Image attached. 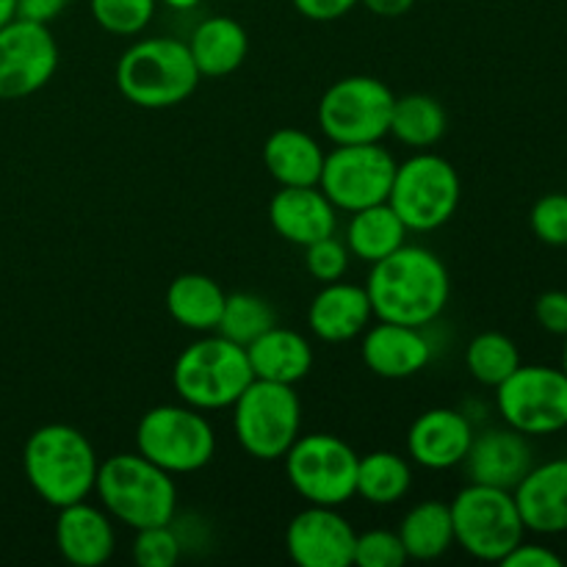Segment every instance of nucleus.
<instances>
[{
    "label": "nucleus",
    "mask_w": 567,
    "mask_h": 567,
    "mask_svg": "<svg viewBox=\"0 0 567 567\" xmlns=\"http://www.w3.org/2000/svg\"><path fill=\"white\" fill-rule=\"evenodd\" d=\"M55 70L59 42L44 22L14 17L0 28V100L31 97Z\"/></svg>",
    "instance_id": "nucleus-14"
},
{
    "label": "nucleus",
    "mask_w": 567,
    "mask_h": 567,
    "mask_svg": "<svg viewBox=\"0 0 567 567\" xmlns=\"http://www.w3.org/2000/svg\"><path fill=\"white\" fill-rule=\"evenodd\" d=\"M532 233L548 247H567V194H546L529 214Z\"/></svg>",
    "instance_id": "nucleus-37"
},
{
    "label": "nucleus",
    "mask_w": 567,
    "mask_h": 567,
    "mask_svg": "<svg viewBox=\"0 0 567 567\" xmlns=\"http://www.w3.org/2000/svg\"><path fill=\"white\" fill-rule=\"evenodd\" d=\"M498 565L504 567H563V557L548 546L520 540Z\"/></svg>",
    "instance_id": "nucleus-39"
},
{
    "label": "nucleus",
    "mask_w": 567,
    "mask_h": 567,
    "mask_svg": "<svg viewBox=\"0 0 567 567\" xmlns=\"http://www.w3.org/2000/svg\"><path fill=\"white\" fill-rule=\"evenodd\" d=\"M158 3H164L166 9H172V11H192V9H197L203 0H158Z\"/></svg>",
    "instance_id": "nucleus-43"
},
{
    "label": "nucleus",
    "mask_w": 567,
    "mask_h": 567,
    "mask_svg": "<svg viewBox=\"0 0 567 567\" xmlns=\"http://www.w3.org/2000/svg\"><path fill=\"white\" fill-rule=\"evenodd\" d=\"M410 487H413V465L402 454L380 449L358 460L354 496H360L371 507H391L402 502Z\"/></svg>",
    "instance_id": "nucleus-30"
},
{
    "label": "nucleus",
    "mask_w": 567,
    "mask_h": 567,
    "mask_svg": "<svg viewBox=\"0 0 567 567\" xmlns=\"http://www.w3.org/2000/svg\"><path fill=\"white\" fill-rule=\"evenodd\" d=\"M360 6H365L371 14L393 20V17L408 14V11L415 6V0H360Z\"/></svg>",
    "instance_id": "nucleus-42"
},
{
    "label": "nucleus",
    "mask_w": 567,
    "mask_h": 567,
    "mask_svg": "<svg viewBox=\"0 0 567 567\" xmlns=\"http://www.w3.org/2000/svg\"><path fill=\"white\" fill-rule=\"evenodd\" d=\"M136 452L172 476L197 474L216 457V432L192 404H158L138 419Z\"/></svg>",
    "instance_id": "nucleus-7"
},
{
    "label": "nucleus",
    "mask_w": 567,
    "mask_h": 567,
    "mask_svg": "<svg viewBox=\"0 0 567 567\" xmlns=\"http://www.w3.org/2000/svg\"><path fill=\"white\" fill-rule=\"evenodd\" d=\"M463 183L454 164L432 150H419L396 166L388 203L410 233L441 230L460 208Z\"/></svg>",
    "instance_id": "nucleus-8"
},
{
    "label": "nucleus",
    "mask_w": 567,
    "mask_h": 567,
    "mask_svg": "<svg viewBox=\"0 0 567 567\" xmlns=\"http://www.w3.org/2000/svg\"><path fill=\"white\" fill-rule=\"evenodd\" d=\"M230 410L238 446L260 463L282 460L302 435V402L293 385L252 380Z\"/></svg>",
    "instance_id": "nucleus-6"
},
{
    "label": "nucleus",
    "mask_w": 567,
    "mask_h": 567,
    "mask_svg": "<svg viewBox=\"0 0 567 567\" xmlns=\"http://www.w3.org/2000/svg\"><path fill=\"white\" fill-rule=\"evenodd\" d=\"M465 474L476 485L502 487V491H515L518 482L529 474L535 465L529 441L513 426H493L471 441L468 454L463 460Z\"/></svg>",
    "instance_id": "nucleus-17"
},
{
    "label": "nucleus",
    "mask_w": 567,
    "mask_h": 567,
    "mask_svg": "<svg viewBox=\"0 0 567 567\" xmlns=\"http://www.w3.org/2000/svg\"><path fill=\"white\" fill-rule=\"evenodd\" d=\"M365 293L377 321L426 330L446 310L452 297V277L446 264L432 249L402 244L396 252L371 264Z\"/></svg>",
    "instance_id": "nucleus-1"
},
{
    "label": "nucleus",
    "mask_w": 567,
    "mask_h": 567,
    "mask_svg": "<svg viewBox=\"0 0 567 567\" xmlns=\"http://www.w3.org/2000/svg\"><path fill=\"white\" fill-rule=\"evenodd\" d=\"M535 319L551 336H567V291H546L535 302Z\"/></svg>",
    "instance_id": "nucleus-38"
},
{
    "label": "nucleus",
    "mask_w": 567,
    "mask_h": 567,
    "mask_svg": "<svg viewBox=\"0 0 567 567\" xmlns=\"http://www.w3.org/2000/svg\"><path fill=\"white\" fill-rule=\"evenodd\" d=\"M324 147L302 127H280L264 144V164L280 186H319Z\"/></svg>",
    "instance_id": "nucleus-25"
},
{
    "label": "nucleus",
    "mask_w": 567,
    "mask_h": 567,
    "mask_svg": "<svg viewBox=\"0 0 567 567\" xmlns=\"http://www.w3.org/2000/svg\"><path fill=\"white\" fill-rule=\"evenodd\" d=\"M244 349H247L249 369H252L255 380L297 385L313 369V347H310V341L302 332L288 330V327L275 324Z\"/></svg>",
    "instance_id": "nucleus-23"
},
{
    "label": "nucleus",
    "mask_w": 567,
    "mask_h": 567,
    "mask_svg": "<svg viewBox=\"0 0 567 567\" xmlns=\"http://www.w3.org/2000/svg\"><path fill=\"white\" fill-rule=\"evenodd\" d=\"M252 380L247 349L219 332H203L172 365V385L181 402L203 413L233 408Z\"/></svg>",
    "instance_id": "nucleus-5"
},
{
    "label": "nucleus",
    "mask_w": 567,
    "mask_h": 567,
    "mask_svg": "<svg viewBox=\"0 0 567 567\" xmlns=\"http://www.w3.org/2000/svg\"><path fill=\"white\" fill-rule=\"evenodd\" d=\"M17 17V0H0V28Z\"/></svg>",
    "instance_id": "nucleus-44"
},
{
    "label": "nucleus",
    "mask_w": 567,
    "mask_h": 567,
    "mask_svg": "<svg viewBox=\"0 0 567 567\" xmlns=\"http://www.w3.org/2000/svg\"><path fill=\"white\" fill-rule=\"evenodd\" d=\"M22 471L31 491L44 504L61 509L92 496L100 457L81 430L70 424H44L25 441Z\"/></svg>",
    "instance_id": "nucleus-2"
},
{
    "label": "nucleus",
    "mask_w": 567,
    "mask_h": 567,
    "mask_svg": "<svg viewBox=\"0 0 567 567\" xmlns=\"http://www.w3.org/2000/svg\"><path fill=\"white\" fill-rule=\"evenodd\" d=\"M277 324V313L264 297L249 291L227 293L225 310H221V319L216 332L225 338H230L238 347H249L258 336H264L266 330Z\"/></svg>",
    "instance_id": "nucleus-32"
},
{
    "label": "nucleus",
    "mask_w": 567,
    "mask_h": 567,
    "mask_svg": "<svg viewBox=\"0 0 567 567\" xmlns=\"http://www.w3.org/2000/svg\"><path fill=\"white\" fill-rule=\"evenodd\" d=\"M454 543L480 563H502L526 537L513 491L468 482L449 504Z\"/></svg>",
    "instance_id": "nucleus-9"
},
{
    "label": "nucleus",
    "mask_w": 567,
    "mask_h": 567,
    "mask_svg": "<svg viewBox=\"0 0 567 567\" xmlns=\"http://www.w3.org/2000/svg\"><path fill=\"white\" fill-rule=\"evenodd\" d=\"M349 260H352V252H349L347 241L336 236L319 238V241L305 247V269L321 286L343 280L349 271Z\"/></svg>",
    "instance_id": "nucleus-35"
},
{
    "label": "nucleus",
    "mask_w": 567,
    "mask_h": 567,
    "mask_svg": "<svg viewBox=\"0 0 567 567\" xmlns=\"http://www.w3.org/2000/svg\"><path fill=\"white\" fill-rule=\"evenodd\" d=\"M563 371L567 374V336H565V352H563Z\"/></svg>",
    "instance_id": "nucleus-45"
},
{
    "label": "nucleus",
    "mask_w": 567,
    "mask_h": 567,
    "mask_svg": "<svg viewBox=\"0 0 567 567\" xmlns=\"http://www.w3.org/2000/svg\"><path fill=\"white\" fill-rule=\"evenodd\" d=\"M399 540L408 551V559L430 563V559L446 557L457 546L449 504L426 498V502L410 507L399 524Z\"/></svg>",
    "instance_id": "nucleus-28"
},
{
    "label": "nucleus",
    "mask_w": 567,
    "mask_h": 567,
    "mask_svg": "<svg viewBox=\"0 0 567 567\" xmlns=\"http://www.w3.org/2000/svg\"><path fill=\"white\" fill-rule=\"evenodd\" d=\"M408 225L399 219L391 203H377L363 210H354L347 225V247L352 258L371 266L408 244Z\"/></svg>",
    "instance_id": "nucleus-27"
},
{
    "label": "nucleus",
    "mask_w": 567,
    "mask_h": 567,
    "mask_svg": "<svg viewBox=\"0 0 567 567\" xmlns=\"http://www.w3.org/2000/svg\"><path fill=\"white\" fill-rule=\"evenodd\" d=\"M360 454L343 437L330 432H308L293 441L282 463L299 498L321 507H343L354 498Z\"/></svg>",
    "instance_id": "nucleus-11"
},
{
    "label": "nucleus",
    "mask_w": 567,
    "mask_h": 567,
    "mask_svg": "<svg viewBox=\"0 0 567 567\" xmlns=\"http://www.w3.org/2000/svg\"><path fill=\"white\" fill-rule=\"evenodd\" d=\"M55 548L75 567H100L116 551L114 518L86 498L66 504L55 518Z\"/></svg>",
    "instance_id": "nucleus-20"
},
{
    "label": "nucleus",
    "mask_w": 567,
    "mask_h": 567,
    "mask_svg": "<svg viewBox=\"0 0 567 567\" xmlns=\"http://www.w3.org/2000/svg\"><path fill=\"white\" fill-rule=\"evenodd\" d=\"M449 131L446 109L432 94H404L396 97L391 114V131L388 136L396 138L399 144L410 150H432Z\"/></svg>",
    "instance_id": "nucleus-29"
},
{
    "label": "nucleus",
    "mask_w": 567,
    "mask_h": 567,
    "mask_svg": "<svg viewBox=\"0 0 567 567\" xmlns=\"http://www.w3.org/2000/svg\"><path fill=\"white\" fill-rule=\"evenodd\" d=\"M360 358L365 369L382 380H408L430 365L432 341L424 327L377 321L363 332Z\"/></svg>",
    "instance_id": "nucleus-18"
},
{
    "label": "nucleus",
    "mask_w": 567,
    "mask_h": 567,
    "mask_svg": "<svg viewBox=\"0 0 567 567\" xmlns=\"http://www.w3.org/2000/svg\"><path fill=\"white\" fill-rule=\"evenodd\" d=\"M66 3L70 0H17V17L50 25L66 9Z\"/></svg>",
    "instance_id": "nucleus-41"
},
{
    "label": "nucleus",
    "mask_w": 567,
    "mask_h": 567,
    "mask_svg": "<svg viewBox=\"0 0 567 567\" xmlns=\"http://www.w3.org/2000/svg\"><path fill=\"white\" fill-rule=\"evenodd\" d=\"M131 551L138 567H175L183 554V540L172 524L150 526L136 532Z\"/></svg>",
    "instance_id": "nucleus-34"
},
{
    "label": "nucleus",
    "mask_w": 567,
    "mask_h": 567,
    "mask_svg": "<svg viewBox=\"0 0 567 567\" xmlns=\"http://www.w3.org/2000/svg\"><path fill=\"white\" fill-rule=\"evenodd\" d=\"M225 288L208 275L186 271L166 288V310L172 319L192 332H216L225 310Z\"/></svg>",
    "instance_id": "nucleus-26"
},
{
    "label": "nucleus",
    "mask_w": 567,
    "mask_h": 567,
    "mask_svg": "<svg viewBox=\"0 0 567 567\" xmlns=\"http://www.w3.org/2000/svg\"><path fill=\"white\" fill-rule=\"evenodd\" d=\"M293 9L313 22H336L358 9L360 0H291Z\"/></svg>",
    "instance_id": "nucleus-40"
},
{
    "label": "nucleus",
    "mask_w": 567,
    "mask_h": 567,
    "mask_svg": "<svg viewBox=\"0 0 567 567\" xmlns=\"http://www.w3.org/2000/svg\"><path fill=\"white\" fill-rule=\"evenodd\" d=\"M199 78L188 44L172 37L138 39L120 55L114 70L122 97L147 111L186 103L197 92Z\"/></svg>",
    "instance_id": "nucleus-3"
},
{
    "label": "nucleus",
    "mask_w": 567,
    "mask_h": 567,
    "mask_svg": "<svg viewBox=\"0 0 567 567\" xmlns=\"http://www.w3.org/2000/svg\"><path fill=\"white\" fill-rule=\"evenodd\" d=\"M474 441V424L463 410H424L408 430V460L426 471H452L463 465Z\"/></svg>",
    "instance_id": "nucleus-16"
},
{
    "label": "nucleus",
    "mask_w": 567,
    "mask_h": 567,
    "mask_svg": "<svg viewBox=\"0 0 567 567\" xmlns=\"http://www.w3.org/2000/svg\"><path fill=\"white\" fill-rule=\"evenodd\" d=\"M269 221L282 241L305 249L319 238L336 236L338 208L319 186H280L269 203Z\"/></svg>",
    "instance_id": "nucleus-19"
},
{
    "label": "nucleus",
    "mask_w": 567,
    "mask_h": 567,
    "mask_svg": "<svg viewBox=\"0 0 567 567\" xmlns=\"http://www.w3.org/2000/svg\"><path fill=\"white\" fill-rule=\"evenodd\" d=\"M374 310L365 286L336 280L321 286L308 308V327L319 341L347 343L369 330Z\"/></svg>",
    "instance_id": "nucleus-22"
},
{
    "label": "nucleus",
    "mask_w": 567,
    "mask_h": 567,
    "mask_svg": "<svg viewBox=\"0 0 567 567\" xmlns=\"http://www.w3.org/2000/svg\"><path fill=\"white\" fill-rule=\"evenodd\" d=\"M399 161L382 142L336 144L324 155L319 188L338 210H363L369 205L388 203Z\"/></svg>",
    "instance_id": "nucleus-12"
},
{
    "label": "nucleus",
    "mask_w": 567,
    "mask_h": 567,
    "mask_svg": "<svg viewBox=\"0 0 567 567\" xmlns=\"http://www.w3.org/2000/svg\"><path fill=\"white\" fill-rule=\"evenodd\" d=\"M526 532L565 535L567 532V457L532 465L513 491Z\"/></svg>",
    "instance_id": "nucleus-21"
},
{
    "label": "nucleus",
    "mask_w": 567,
    "mask_h": 567,
    "mask_svg": "<svg viewBox=\"0 0 567 567\" xmlns=\"http://www.w3.org/2000/svg\"><path fill=\"white\" fill-rule=\"evenodd\" d=\"M354 526L338 507L308 504L286 529V551L299 567H349L354 559Z\"/></svg>",
    "instance_id": "nucleus-15"
},
{
    "label": "nucleus",
    "mask_w": 567,
    "mask_h": 567,
    "mask_svg": "<svg viewBox=\"0 0 567 567\" xmlns=\"http://www.w3.org/2000/svg\"><path fill=\"white\" fill-rule=\"evenodd\" d=\"M504 424L520 435H554L567 430V374L551 365L520 363L496 388Z\"/></svg>",
    "instance_id": "nucleus-13"
},
{
    "label": "nucleus",
    "mask_w": 567,
    "mask_h": 567,
    "mask_svg": "<svg viewBox=\"0 0 567 567\" xmlns=\"http://www.w3.org/2000/svg\"><path fill=\"white\" fill-rule=\"evenodd\" d=\"M158 0H89L94 22L114 37H136L153 22Z\"/></svg>",
    "instance_id": "nucleus-33"
},
{
    "label": "nucleus",
    "mask_w": 567,
    "mask_h": 567,
    "mask_svg": "<svg viewBox=\"0 0 567 567\" xmlns=\"http://www.w3.org/2000/svg\"><path fill=\"white\" fill-rule=\"evenodd\" d=\"M465 365L480 385L496 391L520 365V352L513 338L504 332H480L465 349Z\"/></svg>",
    "instance_id": "nucleus-31"
},
{
    "label": "nucleus",
    "mask_w": 567,
    "mask_h": 567,
    "mask_svg": "<svg viewBox=\"0 0 567 567\" xmlns=\"http://www.w3.org/2000/svg\"><path fill=\"white\" fill-rule=\"evenodd\" d=\"M94 493L100 507L127 529H150L175 520L177 485L175 476L166 474L138 452L111 454L100 463Z\"/></svg>",
    "instance_id": "nucleus-4"
},
{
    "label": "nucleus",
    "mask_w": 567,
    "mask_h": 567,
    "mask_svg": "<svg viewBox=\"0 0 567 567\" xmlns=\"http://www.w3.org/2000/svg\"><path fill=\"white\" fill-rule=\"evenodd\" d=\"M408 563V551H404L399 532L391 529H371L358 535L354 540V559L352 565L358 567H402Z\"/></svg>",
    "instance_id": "nucleus-36"
},
{
    "label": "nucleus",
    "mask_w": 567,
    "mask_h": 567,
    "mask_svg": "<svg viewBox=\"0 0 567 567\" xmlns=\"http://www.w3.org/2000/svg\"><path fill=\"white\" fill-rule=\"evenodd\" d=\"M188 50L203 78L233 75L247 61L249 33L227 14L205 17L188 37Z\"/></svg>",
    "instance_id": "nucleus-24"
},
{
    "label": "nucleus",
    "mask_w": 567,
    "mask_h": 567,
    "mask_svg": "<svg viewBox=\"0 0 567 567\" xmlns=\"http://www.w3.org/2000/svg\"><path fill=\"white\" fill-rule=\"evenodd\" d=\"M396 94L385 81L371 75H347L321 94L316 122L332 144L382 142L391 131Z\"/></svg>",
    "instance_id": "nucleus-10"
}]
</instances>
